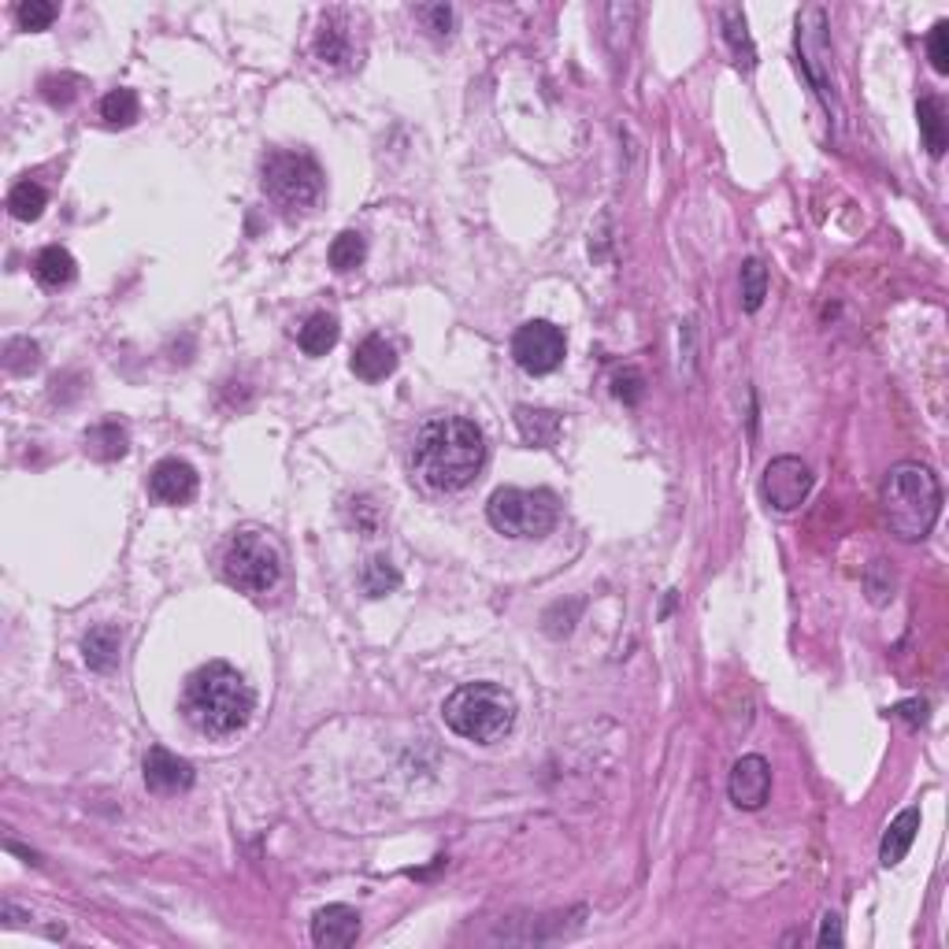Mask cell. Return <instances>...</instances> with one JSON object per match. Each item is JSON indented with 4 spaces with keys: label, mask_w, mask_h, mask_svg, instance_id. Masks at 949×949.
<instances>
[{
    "label": "cell",
    "mask_w": 949,
    "mask_h": 949,
    "mask_svg": "<svg viewBox=\"0 0 949 949\" xmlns=\"http://www.w3.org/2000/svg\"><path fill=\"white\" fill-rule=\"evenodd\" d=\"M360 938V913L349 905H327L312 920V942L323 949H345Z\"/></svg>",
    "instance_id": "13"
},
{
    "label": "cell",
    "mask_w": 949,
    "mask_h": 949,
    "mask_svg": "<svg viewBox=\"0 0 949 949\" xmlns=\"http://www.w3.org/2000/svg\"><path fill=\"white\" fill-rule=\"evenodd\" d=\"M768 297V271L760 260H746L742 264V308L746 312H757Z\"/></svg>",
    "instance_id": "27"
},
{
    "label": "cell",
    "mask_w": 949,
    "mask_h": 949,
    "mask_svg": "<svg viewBox=\"0 0 949 949\" xmlns=\"http://www.w3.org/2000/svg\"><path fill=\"white\" fill-rule=\"evenodd\" d=\"M916 831H920V809L898 812V820L887 827V834H882V845H879L882 868H894V864L905 861V853H909V845H913Z\"/></svg>",
    "instance_id": "16"
},
{
    "label": "cell",
    "mask_w": 949,
    "mask_h": 949,
    "mask_svg": "<svg viewBox=\"0 0 949 949\" xmlns=\"http://www.w3.org/2000/svg\"><path fill=\"white\" fill-rule=\"evenodd\" d=\"M842 920L834 916V913H827L823 916V924H820V946H842Z\"/></svg>",
    "instance_id": "35"
},
{
    "label": "cell",
    "mask_w": 949,
    "mask_h": 949,
    "mask_svg": "<svg viewBox=\"0 0 949 949\" xmlns=\"http://www.w3.org/2000/svg\"><path fill=\"white\" fill-rule=\"evenodd\" d=\"M56 15H60V8L49 4V0H23V4L15 8V19L23 31H49Z\"/></svg>",
    "instance_id": "30"
},
{
    "label": "cell",
    "mask_w": 949,
    "mask_h": 949,
    "mask_svg": "<svg viewBox=\"0 0 949 949\" xmlns=\"http://www.w3.org/2000/svg\"><path fill=\"white\" fill-rule=\"evenodd\" d=\"M127 446H130V435H127V427H119L116 419L97 423V427L86 430V453L93 460H119V456H127Z\"/></svg>",
    "instance_id": "21"
},
{
    "label": "cell",
    "mask_w": 949,
    "mask_h": 949,
    "mask_svg": "<svg viewBox=\"0 0 949 949\" xmlns=\"http://www.w3.org/2000/svg\"><path fill=\"white\" fill-rule=\"evenodd\" d=\"M37 364H41V349H37V342H31V337H12V342L4 345V368L12 375H31L37 371Z\"/></svg>",
    "instance_id": "28"
},
{
    "label": "cell",
    "mask_w": 949,
    "mask_h": 949,
    "mask_svg": "<svg viewBox=\"0 0 949 949\" xmlns=\"http://www.w3.org/2000/svg\"><path fill=\"white\" fill-rule=\"evenodd\" d=\"M927 52H932V68L938 74H946L949 71V23H946V19L932 26V37H927Z\"/></svg>",
    "instance_id": "33"
},
{
    "label": "cell",
    "mask_w": 949,
    "mask_h": 949,
    "mask_svg": "<svg viewBox=\"0 0 949 949\" xmlns=\"http://www.w3.org/2000/svg\"><path fill=\"white\" fill-rule=\"evenodd\" d=\"M331 268L334 271H353L364 264V257H368V241H364V234L356 230H342L337 238L331 241Z\"/></svg>",
    "instance_id": "24"
},
{
    "label": "cell",
    "mask_w": 949,
    "mask_h": 949,
    "mask_svg": "<svg viewBox=\"0 0 949 949\" xmlns=\"http://www.w3.org/2000/svg\"><path fill=\"white\" fill-rule=\"evenodd\" d=\"M349 368H353L356 379L379 382V379H387V375H393V368H398V353H393V345L382 334H371V337H364V342L356 345Z\"/></svg>",
    "instance_id": "15"
},
{
    "label": "cell",
    "mask_w": 949,
    "mask_h": 949,
    "mask_svg": "<svg viewBox=\"0 0 949 949\" xmlns=\"http://www.w3.org/2000/svg\"><path fill=\"white\" fill-rule=\"evenodd\" d=\"M138 93L134 90H111L105 100H100V119L111 127H130L138 119Z\"/></svg>",
    "instance_id": "25"
},
{
    "label": "cell",
    "mask_w": 949,
    "mask_h": 949,
    "mask_svg": "<svg viewBox=\"0 0 949 949\" xmlns=\"http://www.w3.org/2000/svg\"><path fill=\"white\" fill-rule=\"evenodd\" d=\"M34 275L41 286L63 289V286H71L74 275H79V264H74V257L63 246H45L34 260Z\"/></svg>",
    "instance_id": "18"
},
{
    "label": "cell",
    "mask_w": 949,
    "mask_h": 949,
    "mask_svg": "<svg viewBox=\"0 0 949 949\" xmlns=\"http://www.w3.org/2000/svg\"><path fill=\"white\" fill-rule=\"evenodd\" d=\"M360 582H364V590H368L371 597H387L390 590L401 586V576H398V568H393L387 557H371L368 564H364Z\"/></svg>",
    "instance_id": "26"
},
{
    "label": "cell",
    "mask_w": 949,
    "mask_h": 949,
    "mask_svg": "<svg viewBox=\"0 0 949 949\" xmlns=\"http://www.w3.org/2000/svg\"><path fill=\"white\" fill-rule=\"evenodd\" d=\"M82 82L74 79V74H49V79L41 82V97L49 100V105H71L74 93H79Z\"/></svg>",
    "instance_id": "31"
},
{
    "label": "cell",
    "mask_w": 949,
    "mask_h": 949,
    "mask_svg": "<svg viewBox=\"0 0 949 949\" xmlns=\"http://www.w3.org/2000/svg\"><path fill=\"white\" fill-rule=\"evenodd\" d=\"M419 15L430 19V31L435 34H449V26H453V8H446V4H430V8H423Z\"/></svg>",
    "instance_id": "34"
},
{
    "label": "cell",
    "mask_w": 949,
    "mask_h": 949,
    "mask_svg": "<svg viewBox=\"0 0 949 949\" xmlns=\"http://www.w3.org/2000/svg\"><path fill=\"white\" fill-rule=\"evenodd\" d=\"M486 520L505 538H542L557 527L560 505L549 490H520V486H505L486 505Z\"/></svg>",
    "instance_id": "6"
},
{
    "label": "cell",
    "mask_w": 949,
    "mask_h": 949,
    "mask_svg": "<svg viewBox=\"0 0 949 949\" xmlns=\"http://www.w3.org/2000/svg\"><path fill=\"white\" fill-rule=\"evenodd\" d=\"M882 512H887L890 531L901 542L927 538L942 512V486L938 475L927 464L905 460V464L890 467L887 483H882Z\"/></svg>",
    "instance_id": "3"
},
{
    "label": "cell",
    "mask_w": 949,
    "mask_h": 949,
    "mask_svg": "<svg viewBox=\"0 0 949 949\" xmlns=\"http://www.w3.org/2000/svg\"><path fill=\"white\" fill-rule=\"evenodd\" d=\"M323 171L308 153H275L264 156V193L278 204L282 212L300 215L323 197Z\"/></svg>",
    "instance_id": "7"
},
{
    "label": "cell",
    "mask_w": 949,
    "mask_h": 949,
    "mask_svg": "<svg viewBox=\"0 0 949 949\" xmlns=\"http://www.w3.org/2000/svg\"><path fill=\"white\" fill-rule=\"evenodd\" d=\"M613 393L619 401H624V405H638V401H642V393H645V379H642V371L638 368H624V371H616L613 375Z\"/></svg>",
    "instance_id": "32"
},
{
    "label": "cell",
    "mask_w": 949,
    "mask_h": 949,
    "mask_svg": "<svg viewBox=\"0 0 949 949\" xmlns=\"http://www.w3.org/2000/svg\"><path fill=\"white\" fill-rule=\"evenodd\" d=\"M723 31H727V41L735 45V56L738 63L746 60V68H754V41H749L746 34V15L738 12V8H723Z\"/></svg>",
    "instance_id": "29"
},
{
    "label": "cell",
    "mask_w": 949,
    "mask_h": 949,
    "mask_svg": "<svg viewBox=\"0 0 949 949\" xmlns=\"http://www.w3.org/2000/svg\"><path fill=\"white\" fill-rule=\"evenodd\" d=\"M916 119H920V134H924L927 153H932V156H942V153H946V145H949L942 100H938V97H920V105H916Z\"/></svg>",
    "instance_id": "22"
},
{
    "label": "cell",
    "mask_w": 949,
    "mask_h": 949,
    "mask_svg": "<svg viewBox=\"0 0 949 949\" xmlns=\"http://www.w3.org/2000/svg\"><path fill=\"white\" fill-rule=\"evenodd\" d=\"M727 794L731 802L738 805V809H760V805L768 802V794H772V764H768L764 757L749 754L742 757L735 768H731V783H727Z\"/></svg>",
    "instance_id": "10"
},
{
    "label": "cell",
    "mask_w": 949,
    "mask_h": 949,
    "mask_svg": "<svg viewBox=\"0 0 949 949\" xmlns=\"http://www.w3.org/2000/svg\"><path fill=\"white\" fill-rule=\"evenodd\" d=\"M760 494L772 505L775 512H794L805 505V497L812 494V467L802 456H775L764 467V483Z\"/></svg>",
    "instance_id": "9"
},
{
    "label": "cell",
    "mask_w": 949,
    "mask_h": 949,
    "mask_svg": "<svg viewBox=\"0 0 949 949\" xmlns=\"http://www.w3.org/2000/svg\"><path fill=\"white\" fill-rule=\"evenodd\" d=\"M297 345L308 356H327L337 345V319L331 312H312L297 331Z\"/></svg>",
    "instance_id": "20"
},
{
    "label": "cell",
    "mask_w": 949,
    "mask_h": 949,
    "mask_svg": "<svg viewBox=\"0 0 949 949\" xmlns=\"http://www.w3.org/2000/svg\"><path fill=\"white\" fill-rule=\"evenodd\" d=\"M223 579L238 594L264 597L282 579V553L264 531H238L223 549Z\"/></svg>",
    "instance_id": "5"
},
{
    "label": "cell",
    "mask_w": 949,
    "mask_h": 949,
    "mask_svg": "<svg viewBox=\"0 0 949 949\" xmlns=\"http://www.w3.org/2000/svg\"><path fill=\"white\" fill-rule=\"evenodd\" d=\"M515 427H520V435L527 446H538V449H549L557 446L560 438V416L549 408H515Z\"/></svg>",
    "instance_id": "17"
},
{
    "label": "cell",
    "mask_w": 949,
    "mask_h": 949,
    "mask_svg": "<svg viewBox=\"0 0 949 949\" xmlns=\"http://www.w3.org/2000/svg\"><path fill=\"white\" fill-rule=\"evenodd\" d=\"M119 642H123V634L116 627L100 624L82 638V656H86L93 672H111L119 664Z\"/></svg>",
    "instance_id": "19"
},
{
    "label": "cell",
    "mask_w": 949,
    "mask_h": 949,
    "mask_svg": "<svg viewBox=\"0 0 949 949\" xmlns=\"http://www.w3.org/2000/svg\"><path fill=\"white\" fill-rule=\"evenodd\" d=\"M257 712V693L246 683V675L230 668L227 661L201 664L182 686V716L193 731L209 738H230L252 720Z\"/></svg>",
    "instance_id": "2"
},
{
    "label": "cell",
    "mask_w": 949,
    "mask_h": 949,
    "mask_svg": "<svg viewBox=\"0 0 949 949\" xmlns=\"http://www.w3.org/2000/svg\"><path fill=\"white\" fill-rule=\"evenodd\" d=\"M412 472L427 490L456 494L475 483L486 464V438L475 419L427 416L412 435Z\"/></svg>",
    "instance_id": "1"
},
{
    "label": "cell",
    "mask_w": 949,
    "mask_h": 949,
    "mask_svg": "<svg viewBox=\"0 0 949 949\" xmlns=\"http://www.w3.org/2000/svg\"><path fill=\"white\" fill-rule=\"evenodd\" d=\"M353 26L345 23V15H327L319 23V34H316V56L319 63L327 68H349L353 63Z\"/></svg>",
    "instance_id": "14"
},
{
    "label": "cell",
    "mask_w": 949,
    "mask_h": 949,
    "mask_svg": "<svg viewBox=\"0 0 949 949\" xmlns=\"http://www.w3.org/2000/svg\"><path fill=\"white\" fill-rule=\"evenodd\" d=\"M564 353H568V342H564V331L549 319H531L523 323L512 337V356L527 375H549L564 364Z\"/></svg>",
    "instance_id": "8"
},
{
    "label": "cell",
    "mask_w": 949,
    "mask_h": 949,
    "mask_svg": "<svg viewBox=\"0 0 949 949\" xmlns=\"http://www.w3.org/2000/svg\"><path fill=\"white\" fill-rule=\"evenodd\" d=\"M193 779H197L193 764L190 760H182L178 754H171V749L153 746L145 754V786L153 794H164V797L186 794L193 786Z\"/></svg>",
    "instance_id": "11"
},
{
    "label": "cell",
    "mask_w": 949,
    "mask_h": 949,
    "mask_svg": "<svg viewBox=\"0 0 949 949\" xmlns=\"http://www.w3.org/2000/svg\"><path fill=\"white\" fill-rule=\"evenodd\" d=\"M441 716L453 735L467 742H497L515 723V698L497 683H464L441 704Z\"/></svg>",
    "instance_id": "4"
},
{
    "label": "cell",
    "mask_w": 949,
    "mask_h": 949,
    "mask_svg": "<svg viewBox=\"0 0 949 949\" xmlns=\"http://www.w3.org/2000/svg\"><path fill=\"white\" fill-rule=\"evenodd\" d=\"M149 494H153L159 505H190L197 497V472L178 456L159 460L153 472H149Z\"/></svg>",
    "instance_id": "12"
},
{
    "label": "cell",
    "mask_w": 949,
    "mask_h": 949,
    "mask_svg": "<svg viewBox=\"0 0 949 949\" xmlns=\"http://www.w3.org/2000/svg\"><path fill=\"white\" fill-rule=\"evenodd\" d=\"M45 204H49V197H45V190L37 182H31V178H26V182H19L12 193H8V209H12V215L15 220H23V223H34V220H41V212H45Z\"/></svg>",
    "instance_id": "23"
}]
</instances>
